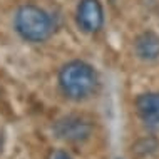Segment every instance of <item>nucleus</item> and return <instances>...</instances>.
Segmentation results:
<instances>
[{
  "mask_svg": "<svg viewBox=\"0 0 159 159\" xmlns=\"http://www.w3.org/2000/svg\"><path fill=\"white\" fill-rule=\"evenodd\" d=\"M57 85L66 99L72 102H84L96 96L101 85V77L91 62L74 59L59 69Z\"/></svg>",
  "mask_w": 159,
  "mask_h": 159,
  "instance_id": "obj_1",
  "label": "nucleus"
},
{
  "mask_svg": "<svg viewBox=\"0 0 159 159\" xmlns=\"http://www.w3.org/2000/svg\"><path fill=\"white\" fill-rule=\"evenodd\" d=\"M54 29L50 14L34 3L19 7L14 15V30L27 44H44L52 37Z\"/></svg>",
  "mask_w": 159,
  "mask_h": 159,
  "instance_id": "obj_2",
  "label": "nucleus"
},
{
  "mask_svg": "<svg viewBox=\"0 0 159 159\" xmlns=\"http://www.w3.org/2000/svg\"><path fill=\"white\" fill-rule=\"evenodd\" d=\"M54 136L67 144L85 143L92 136V124L89 119L79 114H67L59 117L52 126Z\"/></svg>",
  "mask_w": 159,
  "mask_h": 159,
  "instance_id": "obj_3",
  "label": "nucleus"
},
{
  "mask_svg": "<svg viewBox=\"0 0 159 159\" xmlns=\"http://www.w3.org/2000/svg\"><path fill=\"white\" fill-rule=\"evenodd\" d=\"M104 7L101 0H79L75 7V25L82 34H99L104 27Z\"/></svg>",
  "mask_w": 159,
  "mask_h": 159,
  "instance_id": "obj_4",
  "label": "nucleus"
},
{
  "mask_svg": "<svg viewBox=\"0 0 159 159\" xmlns=\"http://www.w3.org/2000/svg\"><path fill=\"white\" fill-rule=\"evenodd\" d=\"M136 114L143 126L151 132H159V92H143L134 101Z\"/></svg>",
  "mask_w": 159,
  "mask_h": 159,
  "instance_id": "obj_5",
  "label": "nucleus"
},
{
  "mask_svg": "<svg viewBox=\"0 0 159 159\" xmlns=\"http://www.w3.org/2000/svg\"><path fill=\"white\" fill-rule=\"evenodd\" d=\"M134 54L144 62H154L159 59V34L154 30H146L136 37Z\"/></svg>",
  "mask_w": 159,
  "mask_h": 159,
  "instance_id": "obj_6",
  "label": "nucleus"
},
{
  "mask_svg": "<svg viewBox=\"0 0 159 159\" xmlns=\"http://www.w3.org/2000/svg\"><path fill=\"white\" fill-rule=\"evenodd\" d=\"M50 159H74L69 154L67 151H64V149H59V151H55L54 154H52V157Z\"/></svg>",
  "mask_w": 159,
  "mask_h": 159,
  "instance_id": "obj_7",
  "label": "nucleus"
},
{
  "mask_svg": "<svg viewBox=\"0 0 159 159\" xmlns=\"http://www.w3.org/2000/svg\"><path fill=\"white\" fill-rule=\"evenodd\" d=\"M3 146H5V137H3V132L0 131V154L3 152Z\"/></svg>",
  "mask_w": 159,
  "mask_h": 159,
  "instance_id": "obj_8",
  "label": "nucleus"
},
{
  "mask_svg": "<svg viewBox=\"0 0 159 159\" xmlns=\"http://www.w3.org/2000/svg\"><path fill=\"white\" fill-rule=\"evenodd\" d=\"M117 159H121V157H117Z\"/></svg>",
  "mask_w": 159,
  "mask_h": 159,
  "instance_id": "obj_9",
  "label": "nucleus"
}]
</instances>
